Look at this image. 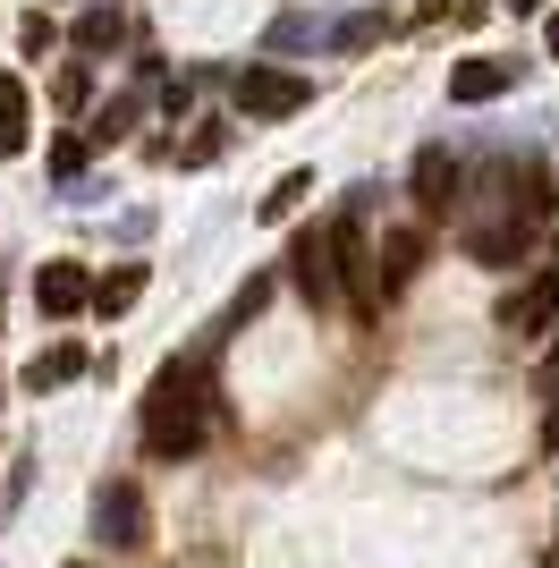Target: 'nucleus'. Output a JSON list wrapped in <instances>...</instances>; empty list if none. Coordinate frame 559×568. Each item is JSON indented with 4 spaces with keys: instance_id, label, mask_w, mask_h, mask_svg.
<instances>
[{
    "instance_id": "obj_1",
    "label": "nucleus",
    "mask_w": 559,
    "mask_h": 568,
    "mask_svg": "<svg viewBox=\"0 0 559 568\" xmlns=\"http://www.w3.org/2000/svg\"><path fill=\"white\" fill-rule=\"evenodd\" d=\"M212 348H221V339L170 356L162 374H153V399H144V450H153V458H195L212 433L230 425L221 382H212Z\"/></svg>"
},
{
    "instance_id": "obj_2",
    "label": "nucleus",
    "mask_w": 559,
    "mask_h": 568,
    "mask_svg": "<svg viewBox=\"0 0 559 568\" xmlns=\"http://www.w3.org/2000/svg\"><path fill=\"white\" fill-rule=\"evenodd\" d=\"M365 195H373V187H356L348 204H339V221L323 230V246H331V288H339V297L373 323V306H382V297H373V255H365Z\"/></svg>"
},
{
    "instance_id": "obj_3",
    "label": "nucleus",
    "mask_w": 559,
    "mask_h": 568,
    "mask_svg": "<svg viewBox=\"0 0 559 568\" xmlns=\"http://www.w3.org/2000/svg\"><path fill=\"white\" fill-rule=\"evenodd\" d=\"M93 535L111 551H136L144 535H153V509H144V484H128V475H111V484H93Z\"/></svg>"
},
{
    "instance_id": "obj_4",
    "label": "nucleus",
    "mask_w": 559,
    "mask_h": 568,
    "mask_svg": "<svg viewBox=\"0 0 559 568\" xmlns=\"http://www.w3.org/2000/svg\"><path fill=\"white\" fill-rule=\"evenodd\" d=\"M305 102H314V85H305L297 69H272V60L237 69V111L246 119H297Z\"/></svg>"
},
{
    "instance_id": "obj_5",
    "label": "nucleus",
    "mask_w": 559,
    "mask_h": 568,
    "mask_svg": "<svg viewBox=\"0 0 559 568\" xmlns=\"http://www.w3.org/2000/svg\"><path fill=\"white\" fill-rule=\"evenodd\" d=\"M535 230H542V221H526V213L475 221V230H466V263H484V272H517V263L535 255Z\"/></svg>"
},
{
    "instance_id": "obj_6",
    "label": "nucleus",
    "mask_w": 559,
    "mask_h": 568,
    "mask_svg": "<svg viewBox=\"0 0 559 568\" xmlns=\"http://www.w3.org/2000/svg\"><path fill=\"white\" fill-rule=\"evenodd\" d=\"M551 323H559V263H551V272H535L526 288H509V297H500V332H509V339H542Z\"/></svg>"
},
{
    "instance_id": "obj_7",
    "label": "nucleus",
    "mask_w": 559,
    "mask_h": 568,
    "mask_svg": "<svg viewBox=\"0 0 559 568\" xmlns=\"http://www.w3.org/2000/svg\"><path fill=\"white\" fill-rule=\"evenodd\" d=\"M280 263H288V288H297L305 306H331V297H339V288H331V246H323V230H297Z\"/></svg>"
},
{
    "instance_id": "obj_8",
    "label": "nucleus",
    "mask_w": 559,
    "mask_h": 568,
    "mask_svg": "<svg viewBox=\"0 0 559 568\" xmlns=\"http://www.w3.org/2000/svg\"><path fill=\"white\" fill-rule=\"evenodd\" d=\"M85 297H93V272H85V263H43V272H34V306H43L51 323L85 314Z\"/></svg>"
},
{
    "instance_id": "obj_9",
    "label": "nucleus",
    "mask_w": 559,
    "mask_h": 568,
    "mask_svg": "<svg viewBox=\"0 0 559 568\" xmlns=\"http://www.w3.org/2000/svg\"><path fill=\"white\" fill-rule=\"evenodd\" d=\"M449 204H458V153H449V144H424L416 153V213L441 221Z\"/></svg>"
},
{
    "instance_id": "obj_10",
    "label": "nucleus",
    "mask_w": 559,
    "mask_h": 568,
    "mask_svg": "<svg viewBox=\"0 0 559 568\" xmlns=\"http://www.w3.org/2000/svg\"><path fill=\"white\" fill-rule=\"evenodd\" d=\"M517 85V60H458V69H449V102H466V111H475V102H500Z\"/></svg>"
},
{
    "instance_id": "obj_11",
    "label": "nucleus",
    "mask_w": 559,
    "mask_h": 568,
    "mask_svg": "<svg viewBox=\"0 0 559 568\" xmlns=\"http://www.w3.org/2000/svg\"><path fill=\"white\" fill-rule=\"evenodd\" d=\"M416 272H424V230H390V237H382V281H373V297L416 288Z\"/></svg>"
},
{
    "instance_id": "obj_12",
    "label": "nucleus",
    "mask_w": 559,
    "mask_h": 568,
    "mask_svg": "<svg viewBox=\"0 0 559 568\" xmlns=\"http://www.w3.org/2000/svg\"><path fill=\"white\" fill-rule=\"evenodd\" d=\"M34 144V102H26V77H0V162H18Z\"/></svg>"
},
{
    "instance_id": "obj_13",
    "label": "nucleus",
    "mask_w": 559,
    "mask_h": 568,
    "mask_svg": "<svg viewBox=\"0 0 559 568\" xmlns=\"http://www.w3.org/2000/svg\"><path fill=\"white\" fill-rule=\"evenodd\" d=\"M136 297H144V263H119V272H102V281H93L85 314H128Z\"/></svg>"
},
{
    "instance_id": "obj_14",
    "label": "nucleus",
    "mask_w": 559,
    "mask_h": 568,
    "mask_svg": "<svg viewBox=\"0 0 559 568\" xmlns=\"http://www.w3.org/2000/svg\"><path fill=\"white\" fill-rule=\"evenodd\" d=\"M77 374H85V348L60 339V348H43L34 365H26V390H60V382H77Z\"/></svg>"
},
{
    "instance_id": "obj_15",
    "label": "nucleus",
    "mask_w": 559,
    "mask_h": 568,
    "mask_svg": "<svg viewBox=\"0 0 559 568\" xmlns=\"http://www.w3.org/2000/svg\"><path fill=\"white\" fill-rule=\"evenodd\" d=\"M69 43H77V51H119V43H128V18L102 0V9H85V18L69 26Z\"/></svg>"
},
{
    "instance_id": "obj_16",
    "label": "nucleus",
    "mask_w": 559,
    "mask_h": 568,
    "mask_svg": "<svg viewBox=\"0 0 559 568\" xmlns=\"http://www.w3.org/2000/svg\"><path fill=\"white\" fill-rule=\"evenodd\" d=\"M382 34H390V18L365 9V18H339V26H331V51H365V43H382Z\"/></svg>"
},
{
    "instance_id": "obj_17",
    "label": "nucleus",
    "mask_w": 559,
    "mask_h": 568,
    "mask_svg": "<svg viewBox=\"0 0 559 568\" xmlns=\"http://www.w3.org/2000/svg\"><path fill=\"white\" fill-rule=\"evenodd\" d=\"M136 111H144V94H119L111 111H102V119H93V128H85V144H119V136H128V128H136Z\"/></svg>"
},
{
    "instance_id": "obj_18",
    "label": "nucleus",
    "mask_w": 559,
    "mask_h": 568,
    "mask_svg": "<svg viewBox=\"0 0 559 568\" xmlns=\"http://www.w3.org/2000/svg\"><path fill=\"white\" fill-rule=\"evenodd\" d=\"M305 195H314V170H288V179H280L272 195H263V221H288L305 204Z\"/></svg>"
},
{
    "instance_id": "obj_19",
    "label": "nucleus",
    "mask_w": 559,
    "mask_h": 568,
    "mask_svg": "<svg viewBox=\"0 0 559 568\" xmlns=\"http://www.w3.org/2000/svg\"><path fill=\"white\" fill-rule=\"evenodd\" d=\"M263 306H272V281H246V288H237V306L221 314V332H212V339H230V332H246V323H255Z\"/></svg>"
},
{
    "instance_id": "obj_20",
    "label": "nucleus",
    "mask_w": 559,
    "mask_h": 568,
    "mask_svg": "<svg viewBox=\"0 0 559 568\" xmlns=\"http://www.w3.org/2000/svg\"><path fill=\"white\" fill-rule=\"evenodd\" d=\"M51 43H60V26H51L43 9H26V18H18V51H26V60H43Z\"/></svg>"
},
{
    "instance_id": "obj_21",
    "label": "nucleus",
    "mask_w": 559,
    "mask_h": 568,
    "mask_svg": "<svg viewBox=\"0 0 559 568\" xmlns=\"http://www.w3.org/2000/svg\"><path fill=\"white\" fill-rule=\"evenodd\" d=\"M85 94H93V69H85V60L51 77V102H60V111H77V102H85Z\"/></svg>"
},
{
    "instance_id": "obj_22",
    "label": "nucleus",
    "mask_w": 559,
    "mask_h": 568,
    "mask_svg": "<svg viewBox=\"0 0 559 568\" xmlns=\"http://www.w3.org/2000/svg\"><path fill=\"white\" fill-rule=\"evenodd\" d=\"M221 144H230V128H221V119H204V128H195V136L179 144V162H212Z\"/></svg>"
},
{
    "instance_id": "obj_23",
    "label": "nucleus",
    "mask_w": 559,
    "mask_h": 568,
    "mask_svg": "<svg viewBox=\"0 0 559 568\" xmlns=\"http://www.w3.org/2000/svg\"><path fill=\"white\" fill-rule=\"evenodd\" d=\"M85 153H93L85 136H60V144H51V170H60V179H77V170H85Z\"/></svg>"
},
{
    "instance_id": "obj_24",
    "label": "nucleus",
    "mask_w": 559,
    "mask_h": 568,
    "mask_svg": "<svg viewBox=\"0 0 559 568\" xmlns=\"http://www.w3.org/2000/svg\"><path fill=\"white\" fill-rule=\"evenodd\" d=\"M542 390H559V348H551V356H542Z\"/></svg>"
},
{
    "instance_id": "obj_25",
    "label": "nucleus",
    "mask_w": 559,
    "mask_h": 568,
    "mask_svg": "<svg viewBox=\"0 0 559 568\" xmlns=\"http://www.w3.org/2000/svg\"><path fill=\"white\" fill-rule=\"evenodd\" d=\"M542 442H551V450H559V407H551V425H542Z\"/></svg>"
},
{
    "instance_id": "obj_26",
    "label": "nucleus",
    "mask_w": 559,
    "mask_h": 568,
    "mask_svg": "<svg viewBox=\"0 0 559 568\" xmlns=\"http://www.w3.org/2000/svg\"><path fill=\"white\" fill-rule=\"evenodd\" d=\"M542 43H551V60H559V9H551V34H542Z\"/></svg>"
},
{
    "instance_id": "obj_27",
    "label": "nucleus",
    "mask_w": 559,
    "mask_h": 568,
    "mask_svg": "<svg viewBox=\"0 0 559 568\" xmlns=\"http://www.w3.org/2000/svg\"><path fill=\"white\" fill-rule=\"evenodd\" d=\"M509 9H542V0H509Z\"/></svg>"
},
{
    "instance_id": "obj_28",
    "label": "nucleus",
    "mask_w": 559,
    "mask_h": 568,
    "mask_svg": "<svg viewBox=\"0 0 559 568\" xmlns=\"http://www.w3.org/2000/svg\"><path fill=\"white\" fill-rule=\"evenodd\" d=\"M69 568H102V560H69Z\"/></svg>"
},
{
    "instance_id": "obj_29",
    "label": "nucleus",
    "mask_w": 559,
    "mask_h": 568,
    "mask_svg": "<svg viewBox=\"0 0 559 568\" xmlns=\"http://www.w3.org/2000/svg\"><path fill=\"white\" fill-rule=\"evenodd\" d=\"M551 568H559V551H551Z\"/></svg>"
}]
</instances>
